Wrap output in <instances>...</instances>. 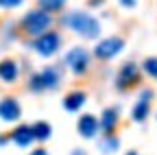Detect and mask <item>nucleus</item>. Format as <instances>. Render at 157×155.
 Masks as SVG:
<instances>
[{
  "mask_svg": "<svg viewBox=\"0 0 157 155\" xmlns=\"http://www.w3.org/2000/svg\"><path fill=\"white\" fill-rule=\"evenodd\" d=\"M59 44H61V37H59V33L55 31H46L42 33L39 37H35V42H33V48L42 55V57H50L59 50Z\"/></svg>",
  "mask_w": 157,
  "mask_h": 155,
  "instance_id": "obj_3",
  "label": "nucleus"
},
{
  "mask_svg": "<svg viewBox=\"0 0 157 155\" xmlns=\"http://www.w3.org/2000/svg\"><path fill=\"white\" fill-rule=\"evenodd\" d=\"M127 155H137V153H135V151H129V153H127Z\"/></svg>",
  "mask_w": 157,
  "mask_h": 155,
  "instance_id": "obj_23",
  "label": "nucleus"
},
{
  "mask_svg": "<svg viewBox=\"0 0 157 155\" xmlns=\"http://www.w3.org/2000/svg\"><path fill=\"white\" fill-rule=\"evenodd\" d=\"M59 85V72L55 68H46L31 79V90H52Z\"/></svg>",
  "mask_w": 157,
  "mask_h": 155,
  "instance_id": "obj_7",
  "label": "nucleus"
},
{
  "mask_svg": "<svg viewBox=\"0 0 157 155\" xmlns=\"http://www.w3.org/2000/svg\"><path fill=\"white\" fill-rule=\"evenodd\" d=\"M63 24L70 31H74L76 35L87 37V40H94V37L101 35V22H98L94 15L85 13V11H70L63 17Z\"/></svg>",
  "mask_w": 157,
  "mask_h": 155,
  "instance_id": "obj_1",
  "label": "nucleus"
},
{
  "mask_svg": "<svg viewBox=\"0 0 157 155\" xmlns=\"http://www.w3.org/2000/svg\"><path fill=\"white\" fill-rule=\"evenodd\" d=\"M151 96H153V92L146 90V92L140 96V101L135 103V107H133V111H131V116H133L135 122H144V120H146L148 109H151Z\"/></svg>",
  "mask_w": 157,
  "mask_h": 155,
  "instance_id": "obj_9",
  "label": "nucleus"
},
{
  "mask_svg": "<svg viewBox=\"0 0 157 155\" xmlns=\"http://www.w3.org/2000/svg\"><path fill=\"white\" fill-rule=\"evenodd\" d=\"M101 129L107 133V135H111V131L116 129V125H118V111L113 109V107H107L105 111H103V118H101Z\"/></svg>",
  "mask_w": 157,
  "mask_h": 155,
  "instance_id": "obj_13",
  "label": "nucleus"
},
{
  "mask_svg": "<svg viewBox=\"0 0 157 155\" xmlns=\"http://www.w3.org/2000/svg\"><path fill=\"white\" fill-rule=\"evenodd\" d=\"M24 0H0V7L2 9H13V7H20Z\"/></svg>",
  "mask_w": 157,
  "mask_h": 155,
  "instance_id": "obj_19",
  "label": "nucleus"
},
{
  "mask_svg": "<svg viewBox=\"0 0 157 155\" xmlns=\"http://www.w3.org/2000/svg\"><path fill=\"white\" fill-rule=\"evenodd\" d=\"M72 155H85V153H83L81 149H76V151H72Z\"/></svg>",
  "mask_w": 157,
  "mask_h": 155,
  "instance_id": "obj_22",
  "label": "nucleus"
},
{
  "mask_svg": "<svg viewBox=\"0 0 157 155\" xmlns=\"http://www.w3.org/2000/svg\"><path fill=\"white\" fill-rule=\"evenodd\" d=\"M37 5H39V9H44L48 13H55V11H61L63 9L66 0H37Z\"/></svg>",
  "mask_w": 157,
  "mask_h": 155,
  "instance_id": "obj_16",
  "label": "nucleus"
},
{
  "mask_svg": "<svg viewBox=\"0 0 157 155\" xmlns=\"http://www.w3.org/2000/svg\"><path fill=\"white\" fill-rule=\"evenodd\" d=\"M142 68H144V72H146L148 76L157 79V57H148V59H144Z\"/></svg>",
  "mask_w": 157,
  "mask_h": 155,
  "instance_id": "obj_17",
  "label": "nucleus"
},
{
  "mask_svg": "<svg viewBox=\"0 0 157 155\" xmlns=\"http://www.w3.org/2000/svg\"><path fill=\"white\" fill-rule=\"evenodd\" d=\"M140 83V68L135 64H124L120 70H118V76H116V85L118 90H131Z\"/></svg>",
  "mask_w": 157,
  "mask_h": 155,
  "instance_id": "obj_5",
  "label": "nucleus"
},
{
  "mask_svg": "<svg viewBox=\"0 0 157 155\" xmlns=\"http://www.w3.org/2000/svg\"><path fill=\"white\" fill-rule=\"evenodd\" d=\"M122 7H135V0H120Z\"/></svg>",
  "mask_w": 157,
  "mask_h": 155,
  "instance_id": "obj_20",
  "label": "nucleus"
},
{
  "mask_svg": "<svg viewBox=\"0 0 157 155\" xmlns=\"http://www.w3.org/2000/svg\"><path fill=\"white\" fill-rule=\"evenodd\" d=\"M66 66L74 72V74H83L90 66V52L81 46H74L66 52Z\"/></svg>",
  "mask_w": 157,
  "mask_h": 155,
  "instance_id": "obj_4",
  "label": "nucleus"
},
{
  "mask_svg": "<svg viewBox=\"0 0 157 155\" xmlns=\"http://www.w3.org/2000/svg\"><path fill=\"white\" fill-rule=\"evenodd\" d=\"M31 129H33V138L35 140H48L50 133H52V127L48 122H44V120H37L35 125H31Z\"/></svg>",
  "mask_w": 157,
  "mask_h": 155,
  "instance_id": "obj_15",
  "label": "nucleus"
},
{
  "mask_svg": "<svg viewBox=\"0 0 157 155\" xmlns=\"http://www.w3.org/2000/svg\"><path fill=\"white\" fill-rule=\"evenodd\" d=\"M116 149H118V140H116V138L107 135L105 140H101V151H103V153H113Z\"/></svg>",
  "mask_w": 157,
  "mask_h": 155,
  "instance_id": "obj_18",
  "label": "nucleus"
},
{
  "mask_svg": "<svg viewBox=\"0 0 157 155\" xmlns=\"http://www.w3.org/2000/svg\"><path fill=\"white\" fill-rule=\"evenodd\" d=\"M124 48V40L122 37H107V40H101L98 46L94 48V55L98 59H111Z\"/></svg>",
  "mask_w": 157,
  "mask_h": 155,
  "instance_id": "obj_6",
  "label": "nucleus"
},
{
  "mask_svg": "<svg viewBox=\"0 0 157 155\" xmlns=\"http://www.w3.org/2000/svg\"><path fill=\"white\" fill-rule=\"evenodd\" d=\"M85 103V92H70L66 99H63V107L68 111H76V109H81Z\"/></svg>",
  "mask_w": 157,
  "mask_h": 155,
  "instance_id": "obj_14",
  "label": "nucleus"
},
{
  "mask_svg": "<svg viewBox=\"0 0 157 155\" xmlns=\"http://www.w3.org/2000/svg\"><path fill=\"white\" fill-rule=\"evenodd\" d=\"M20 116H22V107H20V103L15 99H11V96H7V99L0 101V118L7 120V122H13L17 120Z\"/></svg>",
  "mask_w": 157,
  "mask_h": 155,
  "instance_id": "obj_8",
  "label": "nucleus"
},
{
  "mask_svg": "<svg viewBox=\"0 0 157 155\" xmlns=\"http://www.w3.org/2000/svg\"><path fill=\"white\" fill-rule=\"evenodd\" d=\"M31 155H48V153H46V151H44V149H37V151H33V153H31Z\"/></svg>",
  "mask_w": 157,
  "mask_h": 155,
  "instance_id": "obj_21",
  "label": "nucleus"
},
{
  "mask_svg": "<svg viewBox=\"0 0 157 155\" xmlns=\"http://www.w3.org/2000/svg\"><path fill=\"white\" fill-rule=\"evenodd\" d=\"M11 140L17 144V146H29L35 138H33V129L29 125H22V127H17L13 133H11Z\"/></svg>",
  "mask_w": 157,
  "mask_h": 155,
  "instance_id": "obj_11",
  "label": "nucleus"
},
{
  "mask_svg": "<svg viewBox=\"0 0 157 155\" xmlns=\"http://www.w3.org/2000/svg\"><path fill=\"white\" fill-rule=\"evenodd\" d=\"M98 120L94 118L92 114H85V116H81L78 118V122H76V129H78V133L83 135V138H94V135L98 133Z\"/></svg>",
  "mask_w": 157,
  "mask_h": 155,
  "instance_id": "obj_10",
  "label": "nucleus"
},
{
  "mask_svg": "<svg viewBox=\"0 0 157 155\" xmlns=\"http://www.w3.org/2000/svg\"><path fill=\"white\" fill-rule=\"evenodd\" d=\"M0 79H2L5 83H13L17 79V64L13 59L0 61Z\"/></svg>",
  "mask_w": 157,
  "mask_h": 155,
  "instance_id": "obj_12",
  "label": "nucleus"
},
{
  "mask_svg": "<svg viewBox=\"0 0 157 155\" xmlns=\"http://www.w3.org/2000/svg\"><path fill=\"white\" fill-rule=\"evenodd\" d=\"M50 26H52V17H50V13L44 11V9L29 11V13L22 17V22H20L22 33L29 35V37H39L42 33H46Z\"/></svg>",
  "mask_w": 157,
  "mask_h": 155,
  "instance_id": "obj_2",
  "label": "nucleus"
}]
</instances>
